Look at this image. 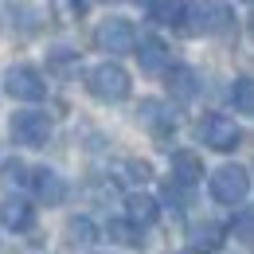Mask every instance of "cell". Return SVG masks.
<instances>
[{"mask_svg":"<svg viewBox=\"0 0 254 254\" xmlns=\"http://www.w3.org/2000/svg\"><path fill=\"white\" fill-rule=\"evenodd\" d=\"M235 12L223 0H184L180 8V32L184 35H219L231 28Z\"/></svg>","mask_w":254,"mask_h":254,"instance_id":"1","label":"cell"},{"mask_svg":"<svg viewBox=\"0 0 254 254\" xmlns=\"http://www.w3.org/2000/svg\"><path fill=\"white\" fill-rule=\"evenodd\" d=\"M86 90L98 98V102H126L129 98V70L114 59L98 63L90 74H86Z\"/></svg>","mask_w":254,"mask_h":254,"instance_id":"2","label":"cell"},{"mask_svg":"<svg viewBox=\"0 0 254 254\" xmlns=\"http://www.w3.org/2000/svg\"><path fill=\"white\" fill-rule=\"evenodd\" d=\"M12 141L16 145H24V149H43L47 145V137H51V118L43 114V110H20V114H12Z\"/></svg>","mask_w":254,"mask_h":254,"instance_id":"3","label":"cell"},{"mask_svg":"<svg viewBox=\"0 0 254 254\" xmlns=\"http://www.w3.org/2000/svg\"><path fill=\"white\" fill-rule=\"evenodd\" d=\"M211 195L219 199V203H243L247 199V191H251V176H247V168H239V164H223L211 172Z\"/></svg>","mask_w":254,"mask_h":254,"instance_id":"4","label":"cell"},{"mask_svg":"<svg viewBox=\"0 0 254 254\" xmlns=\"http://www.w3.org/2000/svg\"><path fill=\"white\" fill-rule=\"evenodd\" d=\"M4 90L16 98V102H43L47 98V82H43V74L35 70V66H8V74H4Z\"/></svg>","mask_w":254,"mask_h":254,"instance_id":"5","label":"cell"},{"mask_svg":"<svg viewBox=\"0 0 254 254\" xmlns=\"http://www.w3.org/2000/svg\"><path fill=\"white\" fill-rule=\"evenodd\" d=\"M199 137H203L207 149H215V153H231V149H239L243 129L235 126L231 118H223V114H207V118L199 122Z\"/></svg>","mask_w":254,"mask_h":254,"instance_id":"6","label":"cell"},{"mask_svg":"<svg viewBox=\"0 0 254 254\" xmlns=\"http://www.w3.org/2000/svg\"><path fill=\"white\" fill-rule=\"evenodd\" d=\"M133 43H137V32H133L129 20H122V16L102 20V28H98V47H102V51L126 55V51H133Z\"/></svg>","mask_w":254,"mask_h":254,"instance_id":"7","label":"cell"},{"mask_svg":"<svg viewBox=\"0 0 254 254\" xmlns=\"http://www.w3.org/2000/svg\"><path fill=\"white\" fill-rule=\"evenodd\" d=\"M133 55H137V63H141L145 74H164V70L172 66V51L160 43L157 35H145V39H141V47L133 43Z\"/></svg>","mask_w":254,"mask_h":254,"instance_id":"8","label":"cell"},{"mask_svg":"<svg viewBox=\"0 0 254 254\" xmlns=\"http://www.w3.org/2000/svg\"><path fill=\"white\" fill-rule=\"evenodd\" d=\"M0 223H4L8 231H32L35 207L24 195H8V199H0Z\"/></svg>","mask_w":254,"mask_h":254,"instance_id":"9","label":"cell"},{"mask_svg":"<svg viewBox=\"0 0 254 254\" xmlns=\"http://www.w3.org/2000/svg\"><path fill=\"white\" fill-rule=\"evenodd\" d=\"M137 114H141V126H149L157 137H164V133H172V129H176V114H172L160 98H145Z\"/></svg>","mask_w":254,"mask_h":254,"instance_id":"10","label":"cell"},{"mask_svg":"<svg viewBox=\"0 0 254 254\" xmlns=\"http://www.w3.org/2000/svg\"><path fill=\"white\" fill-rule=\"evenodd\" d=\"M126 215H129V223H137V227H149V223H157L160 203L153 195H145V191H129L126 195Z\"/></svg>","mask_w":254,"mask_h":254,"instance_id":"11","label":"cell"},{"mask_svg":"<svg viewBox=\"0 0 254 254\" xmlns=\"http://www.w3.org/2000/svg\"><path fill=\"white\" fill-rule=\"evenodd\" d=\"M188 247L199 254H215L223 247V227L219 223H195L188 231Z\"/></svg>","mask_w":254,"mask_h":254,"instance_id":"12","label":"cell"},{"mask_svg":"<svg viewBox=\"0 0 254 254\" xmlns=\"http://www.w3.org/2000/svg\"><path fill=\"white\" fill-rule=\"evenodd\" d=\"M172 180L176 184H199L203 180V160L195 153H172Z\"/></svg>","mask_w":254,"mask_h":254,"instance_id":"13","label":"cell"},{"mask_svg":"<svg viewBox=\"0 0 254 254\" xmlns=\"http://www.w3.org/2000/svg\"><path fill=\"white\" fill-rule=\"evenodd\" d=\"M32 184H35V191H39V199H47V203H59L66 195V180L59 172H51V168H39L32 176Z\"/></svg>","mask_w":254,"mask_h":254,"instance_id":"14","label":"cell"},{"mask_svg":"<svg viewBox=\"0 0 254 254\" xmlns=\"http://www.w3.org/2000/svg\"><path fill=\"white\" fill-rule=\"evenodd\" d=\"M28 184H32V168H28V164H24V160H4V164H0V188L4 191H20V188H28Z\"/></svg>","mask_w":254,"mask_h":254,"instance_id":"15","label":"cell"},{"mask_svg":"<svg viewBox=\"0 0 254 254\" xmlns=\"http://www.w3.org/2000/svg\"><path fill=\"white\" fill-rule=\"evenodd\" d=\"M168 90L180 98V102H191L195 98V70H188V66H168Z\"/></svg>","mask_w":254,"mask_h":254,"instance_id":"16","label":"cell"},{"mask_svg":"<svg viewBox=\"0 0 254 254\" xmlns=\"http://www.w3.org/2000/svg\"><path fill=\"white\" fill-rule=\"evenodd\" d=\"M110 239L114 243H122V247H145V239H141V227L129 219H114L110 223Z\"/></svg>","mask_w":254,"mask_h":254,"instance_id":"17","label":"cell"},{"mask_svg":"<svg viewBox=\"0 0 254 254\" xmlns=\"http://www.w3.org/2000/svg\"><path fill=\"white\" fill-rule=\"evenodd\" d=\"M231 98H235V106H239V114H254V82L243 74V78H235V86H231Z\"/></svg>","mask_w":254,"mask_h":254,"instance_id":"18","label":"cell"},{"mask_svg":"<svg viewBox=\"0 0 254 254\" xmlns=\"http://www.w3.org/2000/svg\"><path fill=\"white\" fill-rule=\"evenodd\" d=\"M51 8H55V16L59 20H78V16H86V0H51Z\"/></svg>","mask_w":254,"mask_h":254,"instance_id":"19","label":"cell"},{"mask_svg":"<svg viewBox=\"0 0 254 254\" xmlns=\"http://www.w3.org/2000/svg\"><path fill=\"white\" fill-rule=\"evenodd\" d=\"M66 231H70V239L82 243V247L94 243V223H90V219H70V223H66Z\"/></svg>","mask_w":254,"mask_h":254,"instance_id":"20","label":"cell"},{"mask_svg":"<svg viewBox=\"0 0 254 254\" xmlns=\"http://www.w3.org/2000/svg\"><path fill=\"white\" fill-rule=\"evenodd\" d=\"M239 239L251 243V211H247V207H243V215H239Z\"/></svg>","mask_w":254,"mask_h":254,"instance_id":"21","label":"cell"},{"mask_svg":"<svg viewBox=\"0 0 254 254\" xmlns=\"http://www.w3.org/2000/svg\"><path fill=\"white\" fill-rule=\"evenodd\" d=\"M141 4H157V0H141Z\"/></svg>","mask_w":254,"mask_h":254,"instance_id":"22","label":"cell"},{"mask_svg":"<svg viewBox=\"0 0 254 254\" xmlns=\"http://www.w3.org/2000/svg\"><path fill=\"white\" fill-rule=\"evenodd\" d=\"M243 4H251V0H243Z\"/></svg>","mask_w":254,"mask_h":254,"instance_id":"23","label":"cell"}]
</instances>
